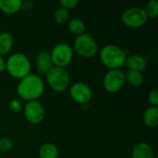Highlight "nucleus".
<instances>
[{"instance_id": "22", "label": "nucleus", "mask_w": 158, "mask_h": 158, "mask_svg": "<svg viewBox=\"0 0 158 158\" xmlns=\"http://www.w3.org/2000/svg\"><path fill=\"white\" fill-rule=\"evenodd\" d=\"M13 148V141L10 138L3 137L0 138V151L8 152Z\"/></svg>"}, {"instance_id": "7", "label": "nucleus", "mask_w": 158, "mask_h": 158, "mask_svg": "<svg viewBox=\"0 0 158 158\" xmlns=\"http://www.w3.org/2000/svg\"><path fill=\"white\" fill-rule=\"evenodd\" d=\"M148 20L143 8L133 6L126 9L121 15L122 23L131 29H139L146 24Z\"/></svg>"}, {"instance_id": "11", "label": "nucleus", "mask_w": 158, "mask_h": 158, "mask_svg": "<svg viewBox=\"0 0 158 158\" xmlns=\"http://www.w3.org/2000/svg\"><path fill=\"white\" fill-rule=\"evenodd\" d=\"M54 67L50 52L46 50H41L37 53L35 56V69L37 71V75L44 76L46 75L47 72Z\"/></svg>"}, {"instance_id": "10", "label": "nucleus", "mask_w": 158, "mask_h": 158, "mask_svg": "<svg viewBox=\"0 0 158 158\" xmlns=\"http://www.w3.org/2000/svg\"><path fill=\"white\" fill-rule=\"evenodd\" d=\"M69 94L72 100L80 105H86L93 98V91L91 87L82 81L73 83L69 88Z\"/></svg>"}, {"instance_id": "4", "label": "nucleus", "mask_w": 158, "mask_h": 158, "mask_svg": "<svg viewBox=\"0 0 158 158\" xmlns=\"http://www.w3.org/2000/svg\"><path fill=\"white\" fill-rule=\"evenodd\" d=\"M49 87L56 93L65 92L70 84V76L67 69L53 67L45 75Z\"/></svg>"}, {"instance_id": "14", "label": "nucleus", "mask_w": 158, "mask_h": 158, "mask_svg": "<svg viewBox=\"0 0 158 158\" xmlns=\"http://www.w3.org/2000/svg\"><path fill=\"white\" fill-rule=\"evenodd\" d=\"M21 0H0V11L6 15H13L21 10Z\"/></svg>"}, {"instance_id": "25", "label": "nucleus", "mask_w": 158, "mask_h": 158, "mask_svg": "<svg viewBox=\"0 0 158 158\" xmlns=\"http://www.w3.org/2000/svg\"><path fill=\"white\" fill-rule=\"evenodd\" d=\"M148 102L151 104V106L158 107V91L157 89H154L149 92L147 96Z\"/></svg>"}, {"instance_id": "12", "label": "nucleus", "mask_w": 158, "mask_h": 158, "mask_svg": "<svg viewBox=\"0 0 158 158\" xmlns=\"http://www.w3.org/2000/svg\"><path fill=\"white\" fill-rule=\"evenodd\" d=\"M125 65L128 68V70L143 72L147 68V61L143 56L138 54H133L131 56H127Z\"/></svg>"}, {"instance_id": "20", "label": "nucleus", "mask_w": 158, "mask_h": 158, "mask_svg": "<svg viewBox=\"0 0 158 158\" xmlns=\"http://www.w3.org/2000/svg\"><path fill=\"white\" fill-rule=\"evenodd\" d=\"M144 13L149 19H156L158 16V1L157 0H150L146 3L143 7Z\"/></svg>"}, {"instance_id": "19", "label": "nucleus", "mask_w": 158, "mask_h": 158, "mask_svg": "<svg viewBox=\"0 0 158 158\" xmlns=\"http://www.w3.org/2000/svg\"><path fill=\"white\" fill-rule=\"evenodd\" d=\"M125 73V81L133 87H140L144 81V76L143 72L135 70H128Z\"/></svg>"}, {"instance_id": "3", "label": "nucleus", "mask_w": 158, "mask_h": 158, "mask_svg": "<svg viewBox=\"0 0 158 158\" xmlns=\"http://www.w3.org/2000/svg\"><path fill=\"white\" fill-rule=\"evenodd\" d=\"M6 70L12 78L20 81L31 73V62L26 55L15 53L6 59Z\"/></svg>"}, {"instance_id": "2", "label": "nucleus", "mask_w": 158, "mask_h": 158, "mask_svg": "<svg viewBox=\"0 0 158 158\" xmlns=\"http://www.w3.org/2000/svg\"><path fill=\"white\" fill-rule=\"evenodd\" d=\"M99 54L101 62L109 69H121V67L125 65L127 53L117 44H106Z\"/></svg>"}, {"instance_id": "8", "label": "nucleus", "mask_w": 158, "mask_h": 158, "mask_svg": "<svg viewBox=\"0 0 158 158\" xmlns=\"http://www.w3.org/2000/svg\"><path fill=\"white\" fill-rule=\"evenodd\" d=\"M125 83V73L121 69H109L103 80L104 89L109 94L119 92Z\"/></svg>"}, {"instance_id": "21", "label": "nucleus", "mask_w": 158, "mask_h": 158, "mask_svg": "<svg viewBox=\"0 0 158 158\" xmlns=\"http://www.w3.org/2000/svg\"><path fill=\"white\" fill-rule=\"evenodd\" d=\"M54 19H55V21L59 24V25H62V24H65L66 22L69 21V12L65 9V8H62V7H58L55 13H54Z\"/></svg>"}, {"instance_id": "17", "label": "nucleus", "mask_w": 158, "mask_h": 158, "mask_svg": "<svg viewBox=\"0 0 158 158\" xmlns=\"http://www.w3.org/2000/svg\"><path fill=\"white\" fill-rule=\"evenodd\" d=\"M59 152L57 146L52 143H45L39 149L40 158H57Z\"/></svg>"}, {"instance_id": "28", "label": "nucleus", "mask_w": 158, "mask_h": 158, "mask_svg": "<svg viewBox=\"0 0 158 158\" xmlns=\"http://www.w3.org/2000/svg\"><path fill=\"white\" fill-rule=\"evenodd\" d=\"M155 158H157V157H156V156H155Z\"/></svg>"}, {"instance_id": "15", "label": "nucleus", "mask_w": 158, "mask_h": 158, "mask_svg": "<svg viewBox=\"0 0 158 158\" xmlns=\"http://www.w3.org/2000/svg\"><path fill=\"white\" fill-rule=\"evenodd\" d=\"M14 38L11 33L3 31L0 33V56H4L10 53L13 48Z\"/></svg>"}, {"instance_id": "6", "label": "nucleus", "mask_w": 158, "mask_h": 158, "mask_svg": "<svg viewBox=\"0 0 158 158\" xmlns=\"http://www.w3.org/2000/svg\"><path fill=\"white\" fill-rule=\"evenodd\" d=\"M73 49L67 43L57 44L50 52L51 59L54 67L65 68L68 67L73 59Z\"/></svg>"}, {"instance_id": "5", "label": "nucleus", "mask_w": 158, "mask_h": 158, "mask_svg": "<svg viewBox=\"0 0 158 158\" xmlns=\"http://www.w3.org/2000/svg\"><path fill=\"white\" fill-rule=\"evenodd\" d=\"M73 52L77 53L79 56L90 58L94 57L98 53V44L95 39L87 32L81 35L76 36L73 41Z\"/></svg>"}, {"instance_id": "1", "label": "nucleus", "mask_w": 158, "mask_h": 158, "mask_svg": "<svg viewBox=\"0 0 158 158\" xmlns=\"http://www.w3.org/2000/svg\"><path fill=\"white\" fill-rule=\"evenodd\" d=\"M44 81L43 79L37 75L31 73L25 78L21 79L17 86L18 95L27 101H36L44 93Z\"/></svg>"}, {"instance_id": "24", "label": "nucleus", "mask_w": 158, "mask_h": 158, "mask_svg": "<svg viewBox=\"0 0 158 158\" xmlns=\"http://www.w3.org/2000/svg\"><path fill=\"white\" fill-rule=\"evenodd\" d=\"M59 4H60V7L65 8L69 11L70 9L75 8L76 6H78L79 1L78 0H60Z\"/></svg>"}, {"instance_id": "23", "label": "nucleus", "mask_w": 158, "mask_h": 158, "mask_svg": "<svg viewBox=\"0 0 158 158\" xmlns=\"http://www.w3.org/2000/svg\"><path fill=\"white\" fill-rule=\"evenodd\" d=\"M8 108L11 112L13 113H19L22 110V104L20 102V100L17 99V98H14V99H11L8 103Z\"/></svg>"}, {"instance_id": "26", "label": "nucleus", "mask_w": 158, "mask_h": 158, "mask_svg": "<svg viewBox=\"0 0 158 158\" xmlns=\"http://www.w3.org/2000/svg\"><path fill=\"white\" fill-rule=\"evenodd\" d=\"M33 3L31 2V1H22V4H21V9L23 10H26V11H29L31 9L33 8Z\"/></svg>"}, {"instance_id": "13", "label": "nucleus", "mask_w": 158, "mask_h": 158, "mask_svg": "<svg viewBox=\"0 0 158 158\" xmlns=\"http://www.w3.org/2000/svg\"><path fill=\"white\" fill-rule=\"evenodd\" d=\"M155 156L151 145L143 142L136 143L131 151V158H155Z\"/></svg>"}, {"instance_id": "16", "label": "nucleus", "mask_w": 158, "mask_h": 158, "mask_svg": "<svg viewBox=\"0 0 158 158\" xmlns=\"http://www.w3.org/2000/svg\"><path fill=\"white\" fill-rule=\"evenodd\" d=\"M143 120L148 128H156L158 125V107L149 106L143 113Z\"/></svg>"}, {"instance_id": "9", "label": "nucleus", "mask_w": 158, "mask_h": 158, "mask_svg": "<svg viewBox=\"0 0 158 158\" xmlns=\"http://www.w3.org/2000/svg\"><path fill=\"white\" fill-rule=\"evenodd\" d=\"M23 114L29 123L32 125H38L44 121L45 117V110L44 106L38 100L30 101L27 102L24 106Z\"/></svg>"}, {"instance_id": "27", "label": "nucleus", "mask_w": 158, "mask_h": 158, "mask_svg": "<svg viewBox=\"0 0 158 158\" xmlns=\"http://www.w3.org/2000/svg\"><path fill=\"white\" fill-rule=\"evenodd\" d=\"M6 70V61L4 60L3 56H0V73Z\"/></svg>"}, {"instance_id": "18", "label": "nucleus", "mask_w": 158, "mask_h": 158, "mask_svg": "<svg viewBox=\"0 0 158 158\" xmlns=\"http://www.w3.org/2000/svg\"><path fill=\"white\" fill-rule=\"evenodd\" d=\"M68 29H69V32H71L75 36H79L85 32L86 25L82 19L74 18L68 21Z\"/></svg>"}]
</instances>
